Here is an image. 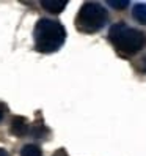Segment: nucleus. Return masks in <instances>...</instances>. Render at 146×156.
Segmentation results:
<instances>
[{"label":"nucleus","instance_id":"0eeeda50","mask_svg":"<svg viewBox=\"0 0 146 156\" xmlns=\"http://www.w3.org/2000/svg\"><path fill=\"white\" fill-rule=\"evenodd\" d=\"M21 156H42V151H41V148L38 145L29 144L21 150Z\"/></svg>","mask_w":146,"mask_h":156},{"label":"nucleus","instance_id":"20e7f679","mask_svg":"<svg viewBox=\"0 0 146 156\" xmlns=\"http://www.w3.org/2000/svg\"><path fill=\"white\" fill-rule=\"evenodd\" d=\"M11 133L17 137H22L29 133V123L24 117H14L11 122Z\"/></svg>","mask_w":146,"mask_h":156},{"label":"nucleus","instance_id":"1a4fd4ad","mask_svg":"<svg viewBox=\"0 0 146 156\" xmlns=\"http://www.w3.org/2000/svg\"><path fill=\"white\" fill-rule=\"evenodd\" d=\"M141 69L143 71H146V55L143 57V60H141Z\"/></svg>","mask_w":146,"mask_h":156},{"label":"nucleus","instance_id":"6e6552de","mask_svg":"<svg viewBox=\"0 0 146 156\" xmlns=\"http://www.w3.org/2000/svg\"><path fill=\"white\" fill-rule=\"evenodd\" d=\"M108 5H110L112 8H115V10H124V8L129 6V2H127V0H123V2H118V0L115 2V0H110Z\"/></svg>","mask_w":146,"mask_h":156},{"label":"nucleus","instance_id":"f257e3e1","mask_svg":"<svg viewBox=\"0 0 146 156\" xmlns=\"http://www.w3.org/2000/svg\"><path fill=\"white\" fill-rule=\"evenodd\" d=\"M35 46L39 52H55L66 38V30L58 21L39 19L33 30Z\"/></svg>","mask_w":146,"mask_h":156},{"label":"nucleus","instance_id":"7ed1b4c3","mask_svg":"<svg viewBox=\"0 0 146 156\" xmlns=\"http://www.w3.org/2000/svg\"><path fill=\"white\" fill-rule=\"evenodd\" d=\"M105 22H107L105 8L94 2H88L82 5L76 19L77 29L85 33H94L97 30H101Z\"/></svg>","mask_w":146,"mask_h":156},{"label":"nucleus","instance_id":"423d86ee","mask_svg":"<svg viewBox=\"0 0 146 156\" xmlns=\"http://www.w3.org/2000/svg\"><path fill=\"white\" fill-rule=\"evenodd\" d=\"M132 14H134V17H135L138 22L146 24V5H144V3H137V5L134 6Z\"/></svg>","mask_w":146,"mask_h":156},{"label":"nucleus","instance_id":"39448f33","mask_svg":"<svg viewBox=\"0 0 146 156\" xmlns=\"http://www.w3.org/2000/svg\"><path fill=\"white\" fill-rule=\"evenodd\" d=\"M41 6L46 11H50L53 14H58L66 8V2H61V0H42Z\"/></svg>","mask_w":146,"mask_h":156},{"label":"nucleus","instance_id":"9b49d317","mask_svg":"<svg viewBox=\"0 0 146 156\" xmlns=\"http://www.w3.org/2000/svg\"><path fill=\"white\" fill-rule=\"evenodd\" d=\"M0 156H8V153H6L3 148H0Z\"/></svg>","mask_w":146,"mask_h":156},{"label":"nucleus","instance_id":"f03ea898","mask_svg":"<svg viewBox=\"0 0 146 156\" xmlns=\"http://www.w3.org/2000/svg\"><path fill=\"white\" fill-rule=\"evenodd\" d=\"M108 38H110L115 48L121 54H126V55H134V54L141 51L146 46L144 33L137 29H131V27H127L123 22L110 27Z\"/></svg>","mask_w":146,"mask_h":156},{"label":"nucleus","instance_id":"9d476101","mask_svg":"<svg viewBox=\"0 0 146 156\" xmlns=\"http://www.w3.org/2000/svg\"><path fill=\"white\" fill-rule=\"evenodd\" d=\"M3 114H5V107H3L2 104H0V120L3 118Z\"/></svg>","mask_w":146,"mask_h":156}]
</instances>
